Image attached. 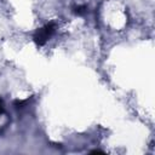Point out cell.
Masks as SVG:
<instances>
[{
    "label": "cell",
    "instance_id": "6da1fadb",
    "mask_svg": "<svg viewBox=\"0 0 155 155\" xmlns=\"http://www.w3.org/2000/svg\"><path fill=\"white\" fill-rule=\"evenodd\" d=\"M53 30H54V24H53V23L47 24V25H46L45 28H42V29H39V30L36 31V34L34 35L35 41H36L39 45H44V44L46 42V40L51 36V34L53 33Z\"/></svg>",
    "mask_w": 155,
    "mask_h": 155
}]
</instances>
